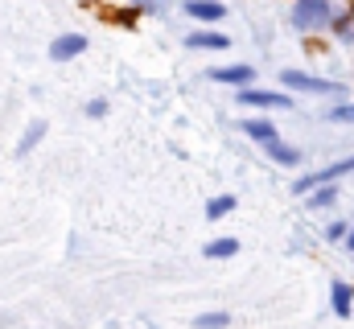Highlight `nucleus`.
I'll list each match as a JSON object with an SVG mask.
<instances>
[{
    "label": "nucleus",
    "instance_id": "obj_1",
    "mask_svg": "<svg viewBox=\"0 0 354 329\" xmlns=\"http://www.w3.org/2000/svg\"><path fill=\"white\" fill-rule=\"evenodd\" d=\"M326 21H330V4H326V0H297V8H292V25L313 29V25H326Z\"/></svg>",
    "mask_w": 354,
    "mask_h": 329
},
{
    "label": "nucleus",
    "instance_id": "obj_2",
    "mask_svg": "<svg viewBox=\"0 0 354 329\" xmlns=\"http://www.w3.org/2000/svg\"><path fill=\"white\" fill-rule=\"evenodd\" d=\"M284 82L297 86V91H322V95H346L342 82H330V79H309V75H297V70H284Z\"/></svg>",
    "mask_w": 354,
    "mask_h": 329
},
{
    "label": "nucleus",
    "instance_id": "obj_3",
    "mask_svg": "<svg viewBox=\"0 0 354 329\" xmlns=\"http://www.w3.org/2000/svg\"><path fill=\"white\" fill-rule=\"evenodd\" d=\"M87 50V37L83 33H71V37H58L54 46H50V58L54 62H66V58H75V54H83Z\"/></svg>",
    "mask_w": 354,
    "mask_h": 329
},
{
    "label": "nucleus",
    "instance_id": "obj_4",
    "mask_svg": "<svg viewBox=\"0 0 354 329\" xmlns=\"http://www.w3.org/2000/svg\"><path fill=\"white\" fill-rule=\"evenodd\" d=\"M342 173H354V157H346V161H338V164H330L326 173H313V177H305L297 189H313V185H322V181L330 185V181H334V177H342Z\"/></svg>",
    "mask_w": 354,
    "mask_h": 329
},
{
    "label": "nucleus",
    "instance_id": "obj_5",
    "mask_svg": "<svg viewBox=\"0 0 354 329\" xmlns=\"http://www.w3.org/2000/svg\"><path fill=\"white\" fill-rule=\"evenodd\" d=\"M239 103H252V107H288L292 99L272 95V91H243V95H239Z\"/></svg>",
    "mask_w": 354,
    "mask_h": 329
},
{
    "label": "nucleus",
    "instance_id": "obj_6",
    "mask_svg": "<svg viewBox=\"0 0 354 329\" xmlns=\"http://www.w3.org/2000/svg\"><path fill=\"white\" fill-rule=\"evenodd\" d=\"M189 12H194L198 21H218L227 8H223V4H214V0H189Z\"/></svg>",
    "mask_w": 354,
    "mask_h": 329
},
{
    "label": "nucleus",
    "instance_id": "obj_7",
    "mask_svg": "<svg viewBox=\"0 0 354 329\" xmlns=\"http://www.w3.org/2000/svg\"><path fill=\"white\" fill-rule=\"evenodd\" d=\"M243 132H248L252 140H264V144H276V128H272L268 120H248V124H243Z\"/></svg>",
    "mask_w": 354,
    "mask_h": 329
},
{
    "label": "nucleus",
    "instance_id": "obj_8",
    "mask_svg": "<svg viewBox=\"0 0 354 329\" xmlns=\"http://www.w3.org/2000/svg\"><path fill=\"white\" fill-rule=\"evenodd\" d=\"M351 301H354V288L338 280V284H334V313H338V317H351Z\"/></svg>",
    "mask_w": 354,
    "mask_h": 329
},
{
    "label": "nucleus",
    "instance_id": "obj_9",
    "mask_svg": "<svg viewBox=\"0 0 354 329\" xmlns=\"http://www.w3.org/2000/svg\"><path fill=\"white\" fill-rule=\"evenodd\" d=\"M239 251L235 239H214V243H206V259H231Z\"/></svg>",
    "mask_w": 354,
    "mask_h": 329
},
{
    "label": "nucleus",
    "instance_id": "obj_10",
    "mask_svg": "<svg viewBox=\"0 0 354 329\" xmlns=\"http://www.w3.org/2000/svg\"><path fill=\"white\" fill-rule=\"evenodd\" d=\"M189 46H202V50H227V37H223V33H189Z\"/></svg>",
    "mask_w": 354,
    "mask_h": 329
},
{
    "label": "nucleus",
    "instance_id": "obj_11",
    "mask_svg": "<svg viewBox=\"0 0 354 329\" xmlns=\"http://www.w3.org/2000/svg\"><path fill=\"white\" fill-rule=\"evenodd\" d=\"M214 82H248L252 79V66H231V70H210Z\"/></svg>",
    "mask_w": 354,
    "mask_h": 329
},
{
    "label": "nucleus",
    "instance_id": "obj_12",
    "mask_svg": "<svg viewBox=\"0 0 354 329\" xmlns=\"http://www.w3.org/2000/svg\"><path fill=\"white\" fill-rule=\"evenodd\" d=\"M227 326H231L227 313H202V317H194V329H227Z\"/></svg>",
    "mask_w": 354,
    "mask_h": 329
},
{
    "label": "nucleus",
    "instance_id": "obj_13",
    "mask_svg": "<svg viewBox=\"0 0 354 329\" xmlns=\"http://www.w3.org/2000/svg\"><path fill=\"white\" fill-rule=\"evenodd\" d=\"M235 210V198L227 194V198H214L210 206H206V218H223V214H231Z\"/></svg>",
    "mask_w": 354,
    "mask_h": 329
},
{
    "label": "nucleus",
    "instance_id": "obj_14",
    "mask_svg": "<svg viewBox=\"0 0 354 329\" xmlns=\"http://www.w3.org/2000/svg\"><path fill=\"white\" fill-rule=\"evenodd\" d=\"M268 153H272L276 161H284V164H297V161H301V157H297V149H288V144H280V140H276V144H268Z\"/></svg>",
    "mask_w": 354,
    "mask_h": 329
},
{
    "label": "nucleus",
    "instance_id": "obj_15",
    "mask_svg": "<svg viewBox=\"0 0 354 329\" xmlns=\"http://www.w3.org/2000/svg\"><path fill=\"white\" fill-rule=\"evenodd\" d=\"M41 132H46V124H33V128H29V132H25V140H21V144H17V153H21V157H25V153H29V149H33V144H37V140H41Z\"/></svg>",
    "mask_w": 354,
    "mask_h": 329
},
{
    "label": "nucleus",
    "instance_id": "obj_16",
    "mask_svg": "<svg viewBox=\"0 0 354 329\" xmlns=\"http://www.w3.org/2000/svg\"><path fill=\"white\" fill-rule=\"evenodd\" d=\"M334 198H338V194H334V189L326 185V189H317V194L309 198V206H326V202H334Z\"/></svg>",
    "mask_w": 354,
    "mask_h": 329
},
{
    "label": "nucleus",
    "instance_id": "obj_17",
    "mask_svg": "<svg viewBox=\"0 0 354 329\" xmlns=\"http://www.w3.org/2000/svg\"><path fill=\"white\" fill-rule=\"evenodd\" d=\"M330 120H354V107H334Z\"/></svg>",
    "mask_w": 354,
    "mask_h": 329
},
{
    "label": "nucleus",
    "instance_id": "obj_18",
    "mask_svg": "<svg viewBox=\"0 0 354 329\" xmlns=\"http://www.w3.org/2000/svg\"><path fill=\"white\" fill-rule=\"evenodd\" d=\"M326 235H330V239H334V243H338V239H346V227H342V223H334V227H330V231H326Z\"/></svg>",
    "mask_w": 354,
    "mask_h": 329
},
{
    "label": "nucleus",
    "instance_id": "obj_19",
    "mask_svg": "<svg viewBox=\"0 0 354 329\" xmlns=\"http://www.w3.org/2000/svg\"><path fill=\"white\" fill-rule=\"evenodd\" d=\"M346 247H351V251H354V231H351V235H346Z\"/></svg>",
    "mask_w": 354,
    "mask_h": 329
}]
</instances>
